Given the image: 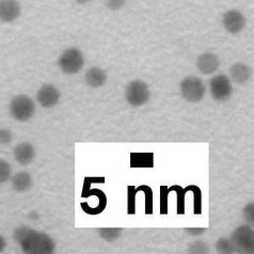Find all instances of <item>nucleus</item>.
Instances as JSON below:
<instances>
[{
    "label": "nucleus",
    "instance_id": "obj_3",
    "mask_svg": "<svg viewBox=\"0 0 254 254\" xmlns=\"http://www.w3.org/2000/svg\"><path fill=\"white\" fill-rule=\"evenodd\" d=\"M9 111L14 120L18 122H26L34 116L35 104L28 95H17L10 102Z\"/></svg>",
    "mask_w": 254,
    "mask_h": 254
},
{
    "label": "nucleus",
    "instance_id": "obj_17",
    "mask_svg": "<svg viewBox=\"0 0 254 254\" xmlns=\"http://www.w3.org/2000/svg\"><path fill=\"white\" fill-rule=\"evenodd\" d=\"M185 189V191H191L193 193V214L201 215L202 214V191L200 187L196 185H189Z\"/></svg>",
    "mask_w": 254,
    "mask_h": 254
},
{
    "label": "nucleus",
    "instance_id": "obj_26",
    "mask_svg": "<svg viewBox=\"0 0 254 254\" xmlns=\"http://www.w3.org/2000/svg\"><path fill=\"white\" fill-rule=\"evenodd\" d=\"M243 216H244V219L249 224L252 225L254 223V204L253 203H249L248 205H246L243 208Z\"/></svg>",
    "mask_w": 254,
    "mask_h": 254
},
{
    "label": "nucleus",
    "instance_id": "obj_15",
    "mask_svg": "<svg viewBox=\"0 0 254 254\" xmlns=\"http://www.w3.org/2000/svg\"><path fill=\"white\" fill-rule=\"evenodd\" d=\"M33 180L29 172L20 171L12 178V187L16 192H27L32 188Z\"/></svg>",
    "mask_w": 254,
    "mask_h": 254
},
{
    "label": "nucleus",
    "instance_id": "obj_2",
    "mask_svg": "<svg viewBox=\"0 0 254 254\" xmlns=\"http://www.w3.org/2000/svg\"><path fill=\"white\" fill-rule=\"evenodd\" d=\"M180 91L187 102L199 103L206 94V86L200 77L187 76L181 81Z\"/></svg>",
    "mask_w": 254,
    "mask_h": 254
},
{
    "label": "nucleus",
    "instance_id": "obj_18",
    "mask_svg": "<svg viewBox=\"0 0 254 254\" xmlns=\"http://www.w3.org/2000/svg\"><path fill=\"white\" fill-rule=\"evenodd\" d=\"M169 191H174L178 195V202H176V213L178 215H184L185 214V194L187 193L185 189L180 185H173L169 188Z\"/></svg>",
    "mask_w": 254,
    "mask_h": 254
},
{
    "label": "nucleus",
    "instance_id": "obj_29",
    "mask_svg": "<svg viewBox=\"0 0 254 254\" xmlns=\"http://www.w3.org/2000/svg\"><path fill=\"white\" fill-rule=\"evenodd\" d=\"M185 231L188 233L189 235L192 236H200L204 232L206 231L205 228H186Z\"/></svg>",
    "mask_w": 254,
    "mask_h": 254
},
{
    "label": "nucleus",
    "instance_id": "obj_1",
    "mask_svg": "<svg viewBox=\"0 0 254 254\" xmlns=\"http://www.w3.org/2000/svg\"><path fill=\"white\" fill-rule=\"evenodd\" d=\"M13 238L28 254H52L56 250L54 239L46 233L20 225L13 233Z\"/></svg>",
    "mask_w": 254,
    "mask_h": 254
},
{
    "label": "nucleus",
    "instance_id": "obj_11",
    "mask_svg": "<svg viewBox=\"0 0 254 254\" xmlns=\"http://www.w3.org/2000/svg\"><path fill=\"white\" fill-rule=\"evenodd\" d=\"M220 59L214 53H203L196 59V67L204 75H210L220 67Z\"/></svg>",
    "mask_w": 254,
    "mask_h": 254
},
{
    "label": "nucleus",
    "instance_id": "obj_20",
    "mask_svg": "<svg viewBox=\"0 0 254 254\" xmlns=\"http://www.w3.org/2000/svg\"><path fill=\"white\" fill-rule=\"evenodd\" d=\"M138 191L136 187L129 185L127 187V214L135 215L136 214V195Z\"/></svg>",
    "mask_w": 254,
    "mask_h": 254
},
{
    "label": "nucleus",
    "instance_id": "obj_27",
    "mask_svg": "<svg viewBox=\"0 0 254 254\" xmlns=\"http://www.w3.org/2000/svg\"><path fill=\"white\" fill-rule=\"evenodd\" d=\"M125 3L126 0H105L106 6L111 11L121 10L122 8H124Z\"/></svg>",
    "mask_w": 254,
    "mask_h": 254
},
{
    "label": "nucleus",
    "instance_id": "obj_14",
    "mask_svg": "<svg viewBox=\"0 0 254 254\" xmlns=\"http://www.w3.org/2000/svg\"><path fill=\"white\" fill-rule=\"evenodd\" d=\"M230 75L232 81H234L237 84H245L251 78L252 70L245 63L237 62L231 66Z\"/></svg>",
    "mask_w": 254,
    "mask_h": 254
},
{
    "label": "nucleus",
    "instance_id": "obj_21",
    "mask_svg": "<svg viewBox=\"0 0 254 254\" xmlns=\"http://www.w3.org/2000/svg\"><path fill=\"white\" fill-rule=\"evenodd\" d=\"M122 229L120 228H102L100 229V235L106 242H115L121 236Z\"/></svg>",
    "mask_w": 254,
    "mask_h": 254
},
{
    "label": "nucleus",
    "instance_id": "obj_12",
    "mask_svg": "<svg viewBox=\"0 0 254 254\" xmlns=\"http://www.w3.org/2000/svg\"><path fill=\"white\" fill-rule=\"evenodd\" d=\"M14 159L20 166H28L35 158V147L30 142H22L14 147Z\"/></svg>",
    "mask_w": 254,
    "mask_h": 254
},
{
    "label": "nucleus",
    "instance_id": "obj_9",
    "mask_svg": "<svg viewBox=\"0 0 254 254\" xmlns=\"http://www.w3.org/2000/svg\"><path fill=\"white\" fill-rule=\"evenodd\" d=\"M61 93L54 84H43L37 92V101L43 108H53L60 102Z\"/></svg>",
    "mask_w": 254,
    "mask_h": 254
},
{
    "label": "nucleus",
    "instance_id": "obj_4",
    "mask_svg": "<svg viewBox=\"0 0 254 254\" xmlns=\"http://www.w3.org/2000/svg\"><path fill=\"white\" fill-rule=\"evenodd\" d=\"M58 65L63 73L74 75L79 73L84 66V57L82 53L76 47H69L61 54Z\"/></svg>",
    "mask_w": 254,
    "mask_h": 254
},
{
    "label": "nucleus",
    "instance_id": "obj_16",
    "mask_svg": "<svg viewBox=\"0 0 254 254\" xmlns=\"http://www.w3.org/2000/svg\"><path fill=\"white\" fill-rule=\"evenodd\" d=\"M130 167L131 168H153L154 154L153 153H131Z\"/></svg>",
    "mask_w": 254,
    "mask_h": 254
},
{
    "label": "nucleus",
    "instance_id": "obj_6",
    "mask_svg": "<svg viewBox=\"0 0 254 254\" xmlns=\"http://www.w3.org/2000/svg\"><path fill=\"white\" fill-rule=\"evenodd\" d=\"M209 91L215 101H228L233 93L232 80L227 75H217L209 81Z\"/></svg>",
    "mask_w": 254,
    "mask_h": 254
},
{
    "label": "nucleus",
    "instance_id": "obj_31",
    "mask_svg": "<svg viewBox=\"0 0 254 254\" xmlns=\"http://www.w3.org/2000/svg\"><path fill=\"white\" fill-rule=\"evenodd\" d=\"M75 1H76L77 3H79V4H86V3L90 2L91 0H75Z\"/></svg>",
    "mask_w": 254,
    "mask_h": 254
},
{
    "label": "nucleus",
    "instance_id": "obj_13",
    "mask_svg": "<svg viewBox=\"0 0 254 254\" xmlns=\"http://www.w3.org/2000/svg\"><path fill=\"white\" fill-rule=\"evenodd\" d=\"M107 73L101 67H91L90 69L87 70L86 75H84V80H86V83L91 88H101L107 81Z\"/></svg>",
    "mask_w": 254,
    "mask_h": 254
},
{
    "label": "nucleus",
    "instance_id": "obj_7",
    "mask_svg": "<svg viewBox=\"0 0 254 254\" xmlns=\"http://www.w3.org/2000/svg\"><path fill=\"white\" fill-rule=\"evenodd\" d=\"M231 241L235 245L237 250L246 252L254 251V232L250 225H241L232 234Z\"/></svg>",
    "mask_w": 254,
    "mask_h": 254
},
{
    "label": "nucleus",
    "instance_id": "obj_28",
    "mask_svg": "<svg viewBox=\"0 0 254 254\" xmlns=\"http://www.w3.org/2000/svg\"><path fill=\"white\" fill-rule=\"evenodd\" d=\"M13 133L8 128H0V144L6 145L12 142Z\"/></svg>",
    "mask_w": 254,
    "mask_h": 254
},
{
    "label": "nucleus",
    "instance_id": "obj_10",
    "mask_svg": "<svg viewBox=\"0 0 254 254\" xmlns=\"http://www.w3.org/2000/svg\"><path fill=\"white\" fill-rule=\"evenodd\" d=\"M22 6L17 0H0V22L13 23L20 16Z\"/></svg>",
    "mask_w": 254,
    "mask_h": 254
},
{
    "label": "nucleus",
    "instance_id": "obj_8",
    "mask_svg": "<svg viewBox=\"0 0 254 254\" xmlns=\"http://www.w3.org/2000/svg\"><path fill=\"white\" fill-rule=\"evenodd\" d=\"M247 24V19L244 14L236 9H232L225 12L222 16V25L224 29L230 33L237 34L242 32Z\"/></svg>",
    "mask_w": 254,
    "mask_h": 254
},
{
    "label": "nucleus",
    "instance_id": "obj_25",
    "mask_svg": "<svg viewBox=\"0 0 254 254\" xmlns=\"http://www.w3.org/2000/svg\"><path fill=\"white\" fill-rule=\"evenodd\" d=\"M209 252V246H207L204 242L196 241L189 245L188 247V253H208Z\"/></svg>",
    "mask_w": 254,
    "mask_h": 254
},
{
    "label": "nucleus",
    "instance_id": "obj_23",
    "mask_svg": "<svg viewBox=\"0 0 254 254\" xmlns=\"http://www.w3.org/2000/svg\"><path fill=\"white\" fill-rule=\"evenodd\" d=\"M12 168L8 161L0 159V184L8 182L11 178Z\"/></svg>",
    "mask_w": 254,
    "mask_h": 254
},
{
    "label": "nucleus",
    "instance_id": "obj_19",
    "mask_svg": "<svg viewBox=\"0 0 254 254\" xmlns=\"http://www.w3.org/2000/svg\"><path fill=\"white\" fill-rule=\"evenodd\" d=\"M137 191H142L145 195V215L153 214V190L147 185H140L136 188Z\"/></svg>",
    "mask_w": 254,
    "mask_h": 254
},
{
    "label": "nucleus",
    "instance_id": "obj_5",
    "mask_svg": "<svg viewBox=\"0 0 254 254\" xmlns=\"http://www.w3.org/2000/svg\"><path fill=\"white\" fill-rule=\"evenodd\" d=\"M151 91L143 80H132L125 89V98L131 107H140L150 101Z\"/></svg>",
    "mask_w": 254,
    "mask_h": 254
},
{
    "label": "nucleus",
    "instance_id": "obj_22",
    "mask_svg": "<svg viewBox=\"0 0 254 254\" xmlns=\"http://www.w3.org/2000/svg\"><path fill=\"white\" fill-rule=\"evenodd\" d=\"M216 249L219 253H233L237 251V248L235 247V245L233 244L231 239H225V238H221L217 242Z\"/></svg>",
    "mask_w": 254,
    "mask_h": 254
},
{
    "label": "nucleus",
    "instance_id": "obj_24",
    "mask_svg": "<svg viewBox=\"0 0 254 254\" xmlns=\"http://www.w3.org/2000/svg\"><path fill=\"white\" fill-rule=\"evenodd\" d=\"M169 187L160 186V215L168 214V199H169Z\"/></svg>",
    "mask_w": 254,
    "mask_h": 254
},
{
    "label": "nucleus",
    "instance_id": "obj_30",
    "mask_svg": "<svg viewBox=\"0 0 254 254\" xmlns=\"http://www.w3.org/2000/svg\"><path fill=\"white\" fill-rule=\"evenodd\" d=\"M5 248H6V241H5V238H4L2 235H0V253L3 252Z\"/></svg>",
    "mask_w": 254,
    "mask_h": 254
}]
</instances>
